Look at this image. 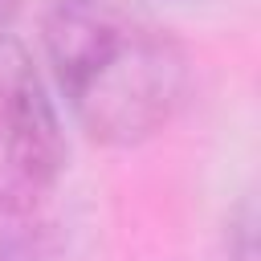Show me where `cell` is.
<instances>
[{
	"instance_id": "cell-1",
	"label": "cell",
	"mask_w": 261,
	"mask_h": 261,
	"mask_svg": "<svg viewBox=\"0 0 261 261\" xmlns=\"http://www.w3.org/2000/svg\"><path fill=\"white\" fill-rule=\"evenodd\" d=\"M41 41L69 114L94 143H147L184 106L188 57L143 0H49Z\"/></svg>"
},
{
	"instance_id": "cell-3",
	"label": "cell",
	"mask_w": 261,
	"mask_h": 261,
	"mask_svg": "<svg viewBox=\"0 0 261 261\" xmlns=\"http://www.w3.org/2000/svg\"><path fill=\"white\" fill-rule=\"evenodd\" d=\"M16 12H20V0H0V45H4V33H8Z\"/></svg>"
},
{
	"instance_id": "cell-2",
	"label": "cell",
	"mask_w": 261,
	"mask_h": 261,
	"mask_svg": "<svg viewBox=\"0 0 261 261\" xmlns=\"http://www.w3.org/2000/svg\"><path fill=\"white\" fill-rule=\"evenodd\" d=\"M65 167L57 106L20 49L0 45V216H24L49 200Z\"/></svg>"
}]
</instances>
